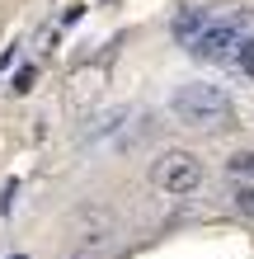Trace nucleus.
Here are the masks:
<instances>
[{
    "mask_svg": "<svg viewBox=\"0 0 254 259\" xmlns=\"http://www.w3.org/2000/svg\"><path fill=\"white\" fill-rule=\"evenodd\" d=\"M170 113L179 127H226L231 118V99L221 85H207V80H188L174 90L170 99Z\"/></svg>",
    "mask_w": 254,
    "mask_h": 259,
    "instance_id": "nucleus-1",
    "label": "nucleus"
},
{
    "mask_svg": "<svg viewBox=\"0 0 254 259\" xmlns=\"http://www.w3.org/2000/svg\"><path fill=\"white\" fill-rule=\"evenodd\" d=\"M151 184L160 193H170V198H184L202 184V165L193 151H165L156 165H151Z\"/></svg>",
    "mask_w": 254,
    "mask_h": 259,
    "instance_id": "nucleus-2",
    "label": "nucleus"
},
{
    "mask_svg": "<svg viewBox=\"0 0 254 259\" xmlns=\"http://www.w3.org/2000/svg\"><path fill=\"white\" fill-rule=\"evenodd\" d=\"M231 48H240V19H221V24H207L198 38L188 42V52L198 62H226Z\"/></svg>",
    "mask_w": 254,
    "mask_h": 259,
    "instance_id": "nucleus-3",
    "label": "nucleus"
},
{
    "mask_svg": "<svg viewBox=\"0 0 254 259\" xmlns=\"http://www.w3.org/2000/svg\"><path fill=\"white\" fill-rule=\"evenodd\" d=\"M113 245H118L113 226H104V231H85V236H76V245L66 250V259H113Z\"/></svg>",
    "mask_w": 254,
    "mask_h": 259,
    "instance_id": "nucleus-4",
    "label": "nucleus"
},
{
    "mask_svg": "<svg viewBox=\"0 0 254 259\" xmlns=\"http://www.w3.org/2000/svg\"><path fill=\"white\" fill-rule=\"evenodd\" d=\"M207 24H212V19H207V14H202V10H179L170 28H174V38H179V42H184V48H188V42H193V38H198V33H202V28H207Z\"/></svg>",
    "mask_w": 254,
    "mask_h": 259,
    "instance_id": "nucleus-5",
    "label": "nucleus"
},
{
    "mask_svg": "<svg viewBox=\"0 0 254 259\" xmlns=\"http://www.w3.org/2000/svg\"><path fill=\"white\" fill-rule=\"evenodd\" d=\"M123 118H127V109H109V113H99V118H94V127H89V137H109L118 123H123Z\"/></svg>",
    "mask_w": 254,
    "mask_h": 259,
    "instance_id": "nucleus-6",
    "label": "nucleus"
},
{
    "mask_svg": "<svg viewBox=\"0 0 254 259\" xmlns=\"http://www.w3.org/2000/svg\"><path fill=\"white\" fill-rule=\"evenodd\" d=\"M226 170H231V175H249V179H254V151H235V156L226 160Z\"/></svg>",
    "mask_w": 254,
    "mask_h": 259,
    "instance_id": "nucleus-7",
    "label": "nucleus"
},
{
    "mask_svg": "<svg viewBox=\"0 0 254 259\" xmlns=\"http://www.w3.org/2000/svg\"><path fill=\"white\" fill-rule=\"evenodd\" d=\"M33 80H38V71L33 66H19V71H14V80H10V90H14V95H28Z\"/></svg>",
    "mask_w": 254,
    "mask_h": 259,
    "instance_id": "nucleus-8",
    "label": "nucleus"
},
{
    "mask_svg": "<svg viewBox=\"0 0 254 259\" xmlns=\"http://www.w3.org/2000/svg\"><path fill=\"white\" fill-rule=\"evenodd\" d=\"M235 212H240V217H249V222H254V184L235 189Z\"/></svg>",
    "mask_w": 254,
    "mask_h": 259,
    "instance_id": "nucleus-9",
    "label": "nucleus"
},
{
    "mask_svg": "<svg viewBox=\"0 0 254 259\" xmlns=\"http://www.w3.org/2000/svg\"><path fill=\"white\" fill-rule=\"evenodd\" d=\"M240 66H245V71H254V38H249V42H240Z\"/></svg>",
    "mask_w": 254,
    "mask_h": 259,
    "instance_id": "nucleus-10",
    "label": "nucleus"
},
{
    "mask_svg": "<svg viewBox=\"0 0 254 259\" xmlns=\"http://www.w3.org/2000/svg\"><path fill=\"white\" fill-rule=\"evenodd\" d=\"M10 259H28V254H10Z\"/></svg>",
    "mask_w": 254,
    "mask_h": 259,
    "instance_id": "nucleus-11",
    "label": "nucleus"
}]
</instances>
